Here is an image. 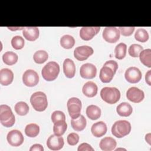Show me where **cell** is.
<instances>
[{"label": "cell", "mask_w": 151, "mask_h": 151, "mask_svg": "<svg viewBox=\"0 0 151 151\" xmlns=\"http://www.w3.org/2000/svg\"><path fill=\"white\" fill-rule=\"evenodd\" d=\"M30 102L34 110L40 112L44 111L48 106L46 94L42 91L33 93L30 97Z\"/></svg>", "instance_id": "cell-1"}, {"label": "cell", "mask_w": 151, "mask_h": 151, "mask_svg": "<svg viewBox=\"0 0 151 151\" xmlns=\"http://www.w3.org/2000/svg\"><path fill=\"white\" fill-rule=\"evenodd\" d=\"M60 73L59 64L55 61H50L42 69L41 74L43 78L48 81H51L57 78Z\"/></svg>", "instance_id": "cell-2"}, {"label": "cell", "mask_w": 151, "mask_h": 151, "mask_svg": "<svg viewBox=\"0 0 151 151\" xmlns=\"http://www.w3.org/2000/svg\"><path fill=\"white\" fill-rule=\"evenodd\" d=\"M131 124L127 120L116 121L111 127V133L117 138L123 137L131 131Z\"/></svg>", "instance_id": "cell-3"}, {"label": "cell", "mask_w": 151, "mask_h": 151, "mask_svg": "<svg viewBox=\"0 0 151 151\" xmlns=\"http://www.w3.org/2000/svg\"><path fill=\"white\" fill-rule=\"evenodd\" d=\"M100 96L107 103L113 104L117 103L120 98V92L116 87H105L100 91Z\"/></svg>", "instance_id": "cell-4"}, {"label": "cell", "mask_w": 151, "mask_h": 151, "mask_svg": "<svg viewBox=\"0 0 151 151\" xmlns=\"http://www.w3.org/2000/svg\"><path fill=\"white\" fill-rule=\"evenodd\" d=\"M0 122L6 127L12 126L15 122V116L11 107L8 105L1 104L0 106Z\"/></svg>", "instance_id": "cell-5"}, {"label": "cell", "mask_w": 151, "mask_h": 151, "mask_svg": "<svg viewBox=\"0 0 151 151\" xmlns=\"http://www.w3.org/2000/svg\"><path fill=\"white\" fill-rule=\"evenodd\" d=\"M67 109L70 116L71 119H77L81 114V102L77 97H71L68 99L67 103Z\"/></svg>", "instance_id": "cell-6"}, {"label": "cell", "mask_w": 151, "mask_h": 151, "mask_svg": "<svg viewBox=\"0 0 151 151\" xmlns=\"http://www.w3.org/2000/svg\"><path fill=\"white\" fill-rule=\"evenodd\" d=\"M103 38L109 43H115L120 38V32L118 28L114 27H106L103 31Z\"/></svg>", "instance_id": "cell-7"}, {"label": "cell", "mask_w": 151, "mask_h": 151, "mask_svg": "<svg viewBox=\"0 0 151 151\" xmlns=\"http://www.w3.org/2000/svg\"><path fill=\"white\" fill-rule=\"evenodd\" d=\"M94 52L93 49L88 45L77 47L74 51V56L78 61L87 60Z\"/></svg>", "instance_id": "cell-8"}, {"label": "cell", "mask_w": 151, "mask_h": 151, "mask_svg": "<svg viewBox=\"0 0 151 151\" xmlns=\"http://www.w3.org/2000/svg\"><path fill=\"white\" fill-rule=\"evenodd\" d=\"M23 83L28 87H34L39 82V76L33 70H26L22 75Z\"/></svg>", "instance_id": "cell-9"}, {"label": "cell", "mask_w": 151, "mask_h": 151, "mask_svg": "<svg viewBox=\"0 0 151 151\" xmlns=\"http://www.w3.org/2000/svg\"><path fill=\"white\" fill-rule=\"evenodd\" d=\"M6 139L8 143L14 147L21 145L24 140L22 133L18 130H11L7 134Z\"/></svg>", "instance_id": "cell-10"}, {"label": "cell", "mask_w": 151, "mask_h": 151, "mask_svg": "<svg viewBox=\"0 0 151 151\" xmlns=\"http://www.w3.org/2000/svg\"><path fill=\"white\" fill-rule=\"evenodd\" d=\"M126 97L127 99L135 103L141 102L145 97L144 92L136 87H132L129 88L126 92Z\"/></svg>", "instance_id": "cell-11"}, {"label": "cell", "mask_w": 151, "mask_h": 151, "mask_svg": "<svg viewBox=\"0 0 151 151\" xmlns=\"http://www.w3.org/2000/svg\"><path fill=\"white\" fill-rule=\"evenodd\" d=\"M80 74L81 77L83 78L92 79L96 76L97 68L93 64L86 63L81 66Z\"/></svg>", "instance_id": "cell-12"}, {"label": "cell", "mask_w": 151, "mask_h": 151, "mask_svg": "<svg viewBox=\"0 0 151 151\" xmlns=\"http://www.w3.org/2000/svg\"><path fill=\"white\" fill-rule=\"evenodd\" d=\"M142 73L140 70L135 67H130L125 72L124 77L126 80L130 83H137L142 78Z\"/></svg>", "instance_id": "cell-13"}, {"label": "cell", "mask_w": 151, "mask_h": 151, "mask_svg": "<svg viewBox=\"0 0 151 151\" xmlns=\"http://www.w3.org/2000/svg\"><path fill=\"white\" fill-rule=\"evenodd\" d=\"M100 30V27H83L80 31V37L83 40L89 41L97 35Z\"/></svg>", "instance_id": "cell-14"}, {"label": "cell", "mask_w": 151, "mask_h": 151, "mask_svg": "<svg viewBox=\"0 0 151 151\" xmlns=\"http://www.w3.org/2000/svg\"><path fill=\"white\" fill-rule=\"evenodd\" d=\"M64 142L63 137L55 134L51 135L47 141V147L52 150H58L63 148Z\"/></svg>", "instance_id": "cell-15"}, {"label": "cell", "mask_w": 151, "mask_h": 151, "mask_svg": "<svg viewBox=\"0 0 151 151\" xmlns=\"http://www.w3.org/2000/svg\"><path fill=\"white\" fill-rule=\"evenodd\" d=\"M115 73L116 71L113 68L107 65L104 64L100 71V80L101 81V82L104 83H109L113 78Z\"/></svg>", "instance_id": "cell-16"}, {"label": "cell", "mask_w": 151, "mask_h": 151, "mask_svg": "<svg viewBox=\"0 0 151 151\" xmlns=\"http://www.w3.org/2000/svg\"><path fill=\"white\" fill-rule=\"evenodd\" d=\"M22 34L27 40L34 41L39 37L40 31L37 27H27L24 28Z\"/></svg>", "instance_id": "cell-17"}, {"label": "cell", "mask_w": 151, "mask_h": 151, "mask_svg": "<svg viewBox=\"0 0 151 151\" xmlns=\"http://www.w3.org/2000/svg\"><path fill=\"white\" fill-rule=\"evenodd\" d=\"M107 130L106 123L102 121L94 123L91 128V132L93 135L96 137H100L104 136Z\"/></svg>", "instance_id": "cell-18"}, {"label": "cell", "mask_w": 151, "mask_h": 151, "mask_svg": "<svg viewBox=\"0 0 151 151\" xmlns=\"http://www.w3.org/2000/svg\"><path fill=\"white\" fill-rule=\"evenodd\" d=\"M63 71L67 78H71L74 77L76 74V66L72 60L70 58L64 60L63 62Z\"/></svg>", "instance_id": "cell-19"}, {"label": "cell", "mask_w": 151, "mask_h": 151, "mask_svg": "<svg viewBox=\"0 0 151 151\" xmlns=\"http://www.w3.org/2000/svg\"><path fill=\"white\" fill-rule=\"evenodd\" d=\"M14 79L13 72L8 68H2L0 71V83L3 86H8Z\"/></svg>", "instance_id": "cell-20"}, {"label": "cell", "mask_w": 151, "mask_h": 151, "mask_svg": "<svg viewBox=\"0 0 151 151\" xmlns=\"http://www.w3.org/2000/svg\"><path fill=\"white\" fill-rule=\"evenodd\" d=\"M117 145L116 141L111 137H105L102 139L99 143V146L102 150L111 151L115 149Z\"/></svg>", "instance_id": "cell-21"}, {"label": "cell", "mask_w": 151, "mask_h": 151, "mask_svg": "<svg viewBox=\"0 0 151 151\" xmlns=\"http://www.w3.org/2000/svg\"><path fill=\"white\" fill-rule=\"evenodd\" d=\"M98 87L96 83L89 81L86 83L82 88L83 93L88 97H93L97 93Z\"/></svg>", "instance_id": "cell-22"}, {"label": "cell", "mask_w": 151, "mask_h": 151, "mask_svg": "<svg viewBox=\"0 0 151 151\" xmlns=\"http://www.w3.org/2000/svg\"><path fill=\"white\" fill-rule=\"evenodd\" d=\"M71 124L74 130L80 132L84 130L86 127L87 121L83 115H80L77 119H72Z\"/></svg>", "instance_id": "cell-23"}, {"label": "cell", "mask_w": 151, "mask_h": 151, "mask_svg": "<svg viewBox=\"0 0 151 151\" xmlns=\"http://www.w3.org/2000/svg\"><path fill=\"white\" fill-rule=\"evenodd\" d=\"M116 111L120 116L128 117L132 113L133 109L129 103L123 102L117 106Z\"/></svg>", "instance_id": "cell-24"}, {"label": "cell", "mask_w": 151, "mask_h": 151, "mask_svg": "<svg viewBox=\"0 0 151 151\" xmlns=\"http://www.w3.org/2000/svg\"><path fill=\"white\" fill-rule=\"evenodd\" d=\"M86 114L87 117L93 120L100 118L101 116V109L96 105H90L86 109Z\"/></svg>", "instance_id": "cell-25"}, {"label": "cell", "mask_w": 151, "mask_h": 151, "mask_svg": "<svg viewBox=\"0 0 151 151\" xmlns=\"http://www.w3.org/2000/svg\"><path fill=\"white\" fill-rule=\"evenodd\" d=\"M139 57L141 63L143 65L149 68L151 67V50L150 48L142 51Z\"/></svg>", "instance_id": "cell-26"}, {"label": "cell", "mask_w": 151, "mask_h": 151, "mask_svg": "<svg viewBox=\"0 0 151 151\" xmlns=\"http://www.w3.org/2000/svg\"><path fill=\"white\" fill-rule=\"evenodd\" d=\"M18 59L17 54L12 51H6L2 55L4 63L8 65L15 64Z\"/></svg>", "instance_id": "cell-27"}, {"label": "cell", "mask_w": 151, "mask_h": 151, "mask_svg": "<svg viewBox=\"0 0 151 151\" xmlns=\"http://www.w3.org/2000/svg\"><path fill=\"white\" fill-rule=\"evenodd\" d=\"M75 44V40L70 35H64L60 38V45L65 49H70Z\"/></svg>", "instance_id": "cell-28"}, {"label": "cell", "mask_w": 151, "mask_h": 151, "mask_svg": "<svg viewBox=\"0 0 151 151\" xmlns=\"http://www.w3.org/2000/svg\"><path fill=\"white\" fill-rule=\"evenodd\" d=\"M40 127L35 123H30L26 126L25 128V134L30 137H35L39 134Z\"/></svg>", "instance_id": "cell-29"}, {"label": "cell", "mask_w": 151, "mask_h": 151, "mask_svg": "<svg viewBox=\"0 0 151 151\" xmlns=\"http://www.w3.org/2000/svg\"><path fill=\"white\" fill-rule=\"evenodd\" d=\"M67 128V124L65 121H61L54 123L53 126V132L54 134L61 136L64 134Z\"/></svg>", "instance_id": "cell-30"}, {"label": "cell", "mask_w": 151, "mask_h": 151, "mask_svg": "<svg viewBox=\"0 0 151 151\" xmlns=\"http://www.w3.org/2000/svg\"><path fill=\"white\" fill-rule=\"evenodd\" d=\"M127 45L124 43L121 42L117 44L114 49L115 57L118 60H122L126 55Z\"/></svg>", "instance_id": "cell-31"}, {"label": "cell", "mask_w": 151, "mask_h": 151, "mask_svg": "<svg viewBox=\"0 0 151 151\" xmlns=\"http://www.w3.org/2000/svg\"><path fill=\"white\" fill-rule=\"evenodd\" d=\"M48 58V54L47 52L44 50H38L36 51L34 55V61L37 64H42L45 63Z\"/></svg>", "instance_id": "cell-32"}, {"label": "cell", "mask_w": 151, "mask_h": 151, "mask_svg": "<svg viewBox=\"0 0 151 151\" xmlns=\"http://www.w3.org/2000/svg\"><path fill=\"white\" fill-rule=\"evenodd\" d=\"M14 109L15 112L19 116H25L29 111L28 104L24 101H19L15 104Z\"/></svg>", "instance_id": "cell-33"}, {"label": "cell", "mask_w": 151, "mask_h": 151, "mask_svg": "<svg viewBox=\"0 0 151 151\" xmlns=\"http://www.w3.org/2000/svg\"><path fill=\"white\" fill-rule=\"evenodd\" d=\"M149 34L147 31L143 28H139L135 32L134 38L136 40L141 42H145L149 40Z\"/></svg>", "instance_id": "cell-34"}, {"label": "cell", "mask_w": 151, "mask_h": 151, "mask_svg": "<svg viewBox=\"0 0 151 151\" xmlns=\"http://www.w3.org/2000/svg\"><path fill=\"white\" fill-rule=\"evenodd\" d=\"M25 41L24 38L19 35L14 36L11 40L12 47L15 50H21L24 47Z\"/></svg>", "instance_id": "cell-35"}, {"label": "cell", "mask_w": 151, "mask_h": 151, "mask_svg": "<svg viewBox=\"0 0 151 151\" xmlns=\"http://www.w3.org/2000/svg\"><path fill=\"white\" fill-rule=\"evenodd\" d=\"M143 50V47L139 44H132L128 50L129 55L132 57H138L142 51Z\"/></svg>", "instance_id": "cell-36"}, {"label": "cell", "mask_w": 151, "mask_h": 151, "mask_svg": "<svg viewBox=\"0 0 151 151\" xmlns=\"http://www.w3.org/2000/svg\"><path fill=\"white\" fill-rule=\"evenodd\" d=\"M51 120L54 124L58 122L65 121V116L63 111L56 110L51 114Z\"/></svg>", "instance_id": "cell-37"}, {"label": "cell", "mask_w": 151, "mask_h": 151, "mask_svg": "<svg viewBox=\"0 0 151 151\" xmlns=\"http://www.w3.org/2000/svg\"><path fill=\"white\" fill-rule=\"evenodd\" d=\"M67 140L70 145L74 146L77 145L79 141V136L76 133H71L67 136Z\"/></svg>", "instance_id": "cell-38"}, {"label": "cell", "mask_w": 151, "mask_h": 151, "mask_svg": "<svg viewBox=\"0 0 151 151\" xmlns=\"http://www.w3.org/2000/svg\"><path fill=\"white\" fill-rule=\"evenodd\" d=\"M120 32L121 34L123 36H130L131 35L135 29V27H119Z\"/></svg>", "instance_id": "cell-39"}, {"label": "cell", "mask_w": 151, "mask_h": 151, "mask_svg": "<svg viewBox=\"0 0 151 151\" xmlns=\"http://www.w3.org/2000/svg\"><path fill=\"white\" fill-rule=\"evenodd\" d=\"M77 150L78 151H84V150L94 151V149L89 144L87 143H83L78 146Z\"/></svg>", "instance_id": "cell-40"}, {"label": "cell", "mask_w": 151, "mask_h": 151, "mask_svg": "<svg viewBox=\"0 0 151 151\" xmlns=\"http://www.w3.org/2000/svg\"><path fill=\"white\" fill-rule=\"evenodd\" d=\"M30 151H43L44 147L40 144H34L29 149Z\"/></svg>", "instance_id": "cell-41"}, {"label": "cell", "mask_w": 151, "mask_h": 151, "mask_svg": "<svg viewBox=\"0 0 151 151\" xmlns=\"http://www.w3.org/2000/svg\"><path fill=\"white\" fill-rule=\"evenodd\" d=\"M150 71L151 70H148V71L146 73V75H145V81L146 82V83H147V84L149 86H150V81H151V74H150Z\"/></svg>", "instance_id": "cell-42"}, {"label": "cell", "mask_w": 151, "mask_h": 151, "mask_svg": "<svg viewBox=\"0 0 151 151\" xmlns=\"http://www.w3.org/2000/svg\"><path fill=\"white\" fill-rule=\"evenodd\" d=\"M145 140H146V142L149 144L150 145V133H148L145 136Z\"/></svg>", "instance_id": "cell-43"}, {"label": "cell", "mask_w": 151, "mask_h": 151, "mask_svg": "<svg viewBox=\"0 0 151 151\" xmlns=\"http://www.w3.org/2000/svg\"><path fill=\"white\" fill-rule=\"evenodd\" d=\"M126 150L124 149H122V148H120V149H116V150Z\"/></svg>", "instance_id": "cell-44"}]
</instances>
